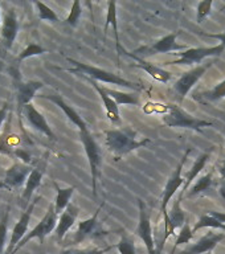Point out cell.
I'll return each instance as SVG.
<instances>
[{
	"instance_id": "21",
	"label": "cell",
	"mask_w": 225,
	"mask_h": 254,
	"mask_svg": "<svg viewBox=\"0 0 225 254\" xmlns=\"http://www.w3.org/2000/svg\"><path fill=\"white\" fill-rule=\"evenodd\" d=\"M77 217H78V208L73 205V204H69L67 209L61 213L59 222H57V226H56L55 233L56 237H57V241H63L64 237L69 232V229L75 225Z\"/></svg>"
},
{
	"instance_id": "22",
	"label": "cell",
	"mask_w": 225,
	"mask_h": 254,
	"mask_svg": "<svg viewBox=\"0 0 225 254\" xmlns=\"http://www.w3.org/2000/svg\"><path fill=\"white\" fill-rule=\"evenodd\" d=\"M85 78L89 81V82L93 85V87L95 89V91L98 93L99 97H101V99H102V103L103 106H105V110H106V114H107V118L110 119L111 123H114V125H121V114H119V109H118V105L113 101V99L109 97V95L105 93V90H103L102 86H99L98 83H97V81H94V79H90L87 78V77H85Z\"/></svg>"
},
{
	"instance_id": "6",
	"label": "cell",
	"mask_w": 225,
	"mask_h": 254,
	"mask_svg": "<svg viewBox=\"0 0 225 254\" xmlns=\"http://www.w3.org/2000/svg\"><path fill=\"white\" fill-rule=\"evenodd\" d=\"M224 51L225 47L223 44L208 48H188L187 51L179 53L180 59L167 64H170V65H192V64L202 63L207 57H219L222 53H224Z\"/></svg>"
},
{
	"instance_id": "12",
	"label": "cell",
	"mask_w": 225,
	"mask_h": 254,
	"mask_svg": "<svg viewBox=\"0 0 225 254\" xmlns=\"http://www.w3.org/2000/svg\"><path fill=\"white\" fill-rule=\"evenodd\" d=\"M139 206V222L138 228L135 233L138 234L139 237L142 238L143 244L146 246L147 253L149 254H156V249H155L154 237H152V226H151V221L149 214L146 212V206L142 200H138Z\"/></svg>"
},
{
	"instance_id": "25",
	"label": "cell",
	"mask_w": 225,
	"mask_h": 254,
	"mask_svg": "<svg viewBox=\"0 0 225 254\" xmlns=\"http://www.w3.org/2000/svg\"><path fill=\"white\" fill-rule=\"evenodd\" d=\"M103 90L117 105H133V106L141 105V98L137 93H125V91L113 90L107 87H103Z\"/></svg>"
},
{
	"instance_id": "15",
	"label": "cell",
	"mask_w": 225,
	"mask_h": 254,
	"mask_svg": "<svg viewBox=\"0 0 225 254\" xmlns=\"http://www.w3.org/2000/svg\"><path fill=\"white\" fill-rule=\"evenodd\" d=\"M44 86L41 81H28L24 82L21 81L19 75H17V81H16V99H17V107H19V114H21L24 106H27L31 103L36 93Z\"/></svg>"
},
{
	"instance_id": "8",
	"label": "cell",
	"mask_w": 225,
	"mask_h": 254,
	"mask_svg": "<svg viewBox=\"0 0 225 254\" xmlns=\"http://www.w3.org/2000/svg\"><path fill=\"white\" fill-rule=\"evenodd\" d=\"M212 61H208V63L203 64V65H198L194 69H191L187 73L180 77V78L174 83V90L175 93L179 95V101H183L184 97L188 94V91L192 89V87L196 85L199 79L202 78L203 75L206 74V71L212 66Z\"/></svg>"
},
{
	"instance_id": "17",
	"label": "cell",
	"mask_w": 225,
	"mask_h": 254,
	"mask_svg": "<svg viewBox=\"0 0 225 254\" xmlns=\"http://www.w3.org/2000/svg\"><path fill=\"white\" fill-rule=\"evenodd\" d=\"M103 205H105V201L101 202V205L97 208V210H95L94 214L90 218L78 222V226H77V230H75V238H73V244L75 245L81 244L86 238L97 234V232H98V214L103 208Z\"/></svg>"
},
{
	"instance_id": "37",
	"label": "cell",
	"mask_w": 225,
	"mask_h": 254,
	"mask_svg": "<svg viewBox=\"0 0 225 254\" xmlns=\"http://www.w3.org/2000/svg\"><path fill=\"white\" fill-rule=\"evenodd\" d=\"M8 218H9V213H8V209H7L5 210V213L3 214L1 220H0V254H3L4 246H5V241H7Z\"/></svg>"
},
{
	"instance_id": "36",
	"label": "cell",
	"mask_w": 225,
	"mask_h": 254,
	"mask_svg": "<svg viewBox=\"0 0 225 254\" xmlns=\"http://www.w3.org/2000/svg\"><path fill=\"white\" fill-rule=\"evenodd\" d=\"M212 5H214V0H206V1H200L198 4V9H196V21H198V24H202L203 20L210 15Z\"/></svg>"
},
{
	"instance_id": "9",
	"label": "cell",
	"mask_w": 225,
	"mask_h": 254,
	"mask_svg": "<svg viewBox=\"0 0 225 254\" xmlns=\"http://www.w3.org/2000/svg\"><path fill=\"white\" fill-rule=\"evenodd\" d=\"M41 197H36L33 201H31V204L28 205L27 209H24V212L20 216L19 221L16 222L15 226H13V229H12L11 233V240H9V244L7 246V250H5V253L4 254H12L13 253V250L16 249V246L19 245L21 240L25 237V234H27L28 230V225H29V221H31L32 213H33V210H35V206L37 204Z\"/></svg>"
},
{
	"instance_id": "28",
	"label": "cell",
	"mask_w": 225,
	"mask_h": 254,
	"mask_svg": "<svg viewBox=\"0 0 225 254\" xmlns=\"http://www.w3.org/2000/svg\"><path fill=\"white\" fill-rule=\"evenodd\" d=\"M212 184H214V168H212L208 174L204 175L203 178L199 179L198 182H196V184L190 190V192L187 194V197L191 198L194 197V196H196V194L203 193V192L211 190Z\"/></svg>"
},
{
	"instance_id": "16",
	"label": "cell",
	"mask_w": 225,
	"mask_h": 254,
	"mask_svg": "<svg viewBox=\"0 0 225 254\" xmlns=\"http://www.w3.org/2000/svg\"><path fill=\"white\" fill-rule=\"evenodd\" d=\"M32 172V168L28 164H24L23 162L13 163L7 171H5V179L4 183L7 184L8 190L11 188H19L21 186H25L27 179Z\"/></svg>"
},
{
	"instance_id": "35",
	"label": "cell",
	"mask_w": 225,
	"mask_h": 254,
	"mask_svg": "<svg viewBox=\"0 0 225 254\" xmlns=\"http://www.w3.org/2000/svg\"><path fill=\"white\" fill-rule=\"evenodd\" d=\"M81 13H82V8H81V3H79L78 0H75L73 4H72L71 12H69V15L65 19V23L68 25H71V27H75L79 21V17H81Z\"/></svg>"
},
{
	"instance_id": "3",
	"label": "cell",
	"mask_w": 225,
	"mask_h": 254,
	"mask_svg": "<svg viewBox=\"0 0 225 254\" xmlns=\"http://www.w3.org/2000/svg\"><path fill=\"white\" fill-rule=\"evenodd\" d=\"M163 123L168 127H180V128H188V130L198 131V132H202L204 127L212 126V122L195 118L178 105H168L167 114L163 115Z\"/></svg>"
},
{
	"instance_id": "41",
	"label": "cell",
	"mask_w": 225,
	"mask_h": 254,
	"mask_svg": "<svg viewBox=\"0 0 225 254\" xmlns=\"http://www.w3.org/2000/svg\"><path fill=\"white\" fill-rule=\"evenodd\" d=\"M203 36H207V37H212V39L220 40V43L225 47V32L223 33H203Z\"/></svg>"
},
{
	"instance_id": "32",
	"label": "cell",
	"mask_w": 225,
	"mask_h": 254,
	"mask_svg": "<svg viewBox=\"0 0 225 254\" xmlns=\"http://www.w3.org/2000/svg\"><path fill=\"white\" fill-rule=\"evenodd\" d=\"M192 238H194V232L191 229L190 222L186 221L184 226H183L180 232H179L178 237H176V241L174 244V249L171 250L170 254H175V250L178 249L179 246L182 245V244H188V242L192 241Z\"/></svg>"
},
{
	"instance_id": "23",
	"label": "cell",
	"mask_w": 225,
	"mask_h": 254,
	"mask_svg": "<svg viewBox=\"0 0 225 254\" xmlns=\"http://www.w3.org/2000/svg\"><path fill=\"white\" fill-rule=\"evenodd\" d=\"M107 25L113 27L115 37V49L118 53V57L123 53V48L119 43V35H118V19H117V3L115 1H109L107 3V13H106V23H105V33L107 31Z\"/></svg>"
},
{
	"instance_id": "10",
	"label": "cell",
	"mask_w": 225,
	"mask_h": 254,
	"mask_svg": "<svg viewBox=\"0 0 225 254\" xmlns=\"http://www.w3.org/2000/svg\"><path fill=\"white\" fill-rule=\"evenodd\" d=\"M47 164H48V154L45 155V158L41 160V162L35 167V168H32V172L29 174L27 179V183H25V186H24L23 193H21V197H20V204L23 208L27 209L28 205L31 204V197L33 192H35L37 188L41 184V180H43V176L45 174V170H47Z\"/></svg>"
},
{
	"instance_id": "19",
	"label": "cell",
	"mask_w": 225,
	"mask_h": 254,
	"mask_svg": "<svg viewBox=\"0 0 225 254\" xmlns=\"http://www.w3.org/2000/svg\"><path fill=\"white\" fill-rule=\"evenodd\" d=\"M225 238V233H215V232H208L206 236H203L196 244L190 246L188 249L183 250L179 254H203L207 252H211L215 249L218 244Z\"/></svg>"
},
{
	"instance_id": "29",
	"label": "cell",
	"mask_w": 225,
	"mask_h": 254,
	"mask_svg": "<svg viewBox=\"0 0 225 254\" xmlns=\"http://www.w3.org/2000/svg\"><path fill=\"white\" fill-rule=\"evenodd\" d=\"M202 228H214V229H222L223 232H225L224 222L219 221L218 218L214 217V216L210 213L204 214V216H202V217H200V220H199V221L195 224L192 232H194V234H195L199 229H202Z\"/></svg>"
},
{
	"instance_id": "33",
	"label": "cell",
	"mask_w": 225,
	"mask_h": 254,
	"mask_svg": "<svg viewBox=\"0 0 225 254\" xmlns=\"http://www.w3.org/2000/svg\"><path fill=\"white\" fill-rule=\"evenodd\" d=\"M47 49L39 44L36 43H31L28 44L27 48H24L23 51L20 52L19 57H17V61H23V60H27L29 57H33V56H40L44 55V53H47Z\"/></svg>"
},
{
	"instance_id": "31",
	"label": "cell",
	"mask_w": 225,
	"mask_h": 254,
	"mask_svg": "<svg viewBox=\"0 0 225 254\" xmlns=\"http://www.w3.org/2000/svg\"><path fill=\"white\" fill-rule=\"evenodd\" d=\"M114 248L118 250L119 254H137L134 240H133L125 230H122V233H121V240H119V242L114 246Z\"/></svg>"
},
{
	"instance_id": "34",
	"label": "cell",
	"mask_w": 225,
	"mask_h": 254,
	"mask_svg": "<svg viewBox=\"0 0 225 254\" xmlns=\"http://www.w3.org/2000/svg\"><path fill=\"white\" fill-rule=\"evenodd\" d=\"M33 4L37 7L40 20H47V21H52V23L59 21V16L56 15V12L51 7H48L47 4H44L43 1H35Z\"/></svg>"
},
{
	"instance_id": "45",
	"label": "cell",
	"mask_w": 225,
	"mask_h": 254,
	"mask_svg": "<svg viewBox=\"0 0 225 254\" xmlns=\"http://www.w3.org/2000/svg\"><path fill=\"white\" fill-rule=\"evenodd\" d=\"M0 25H1V17H0Z\"/></svg>"
},
{
	"instance_id": "43",
	"label": "cell",
	"mask_w": 225,
	"mask_h": 254,
	"mask_svg": "<svg viewBox=\"0 0 225 254\" xmlns=\"http://www.w3.org/2000/svg\"><path fill=\"white\" fill-rule=\"evenodd\" d=\"M219 172H220V176H222L223 180H225V160L222 163V166L219 167Z\"/></svg>"
},
{
	"instance_id": "13",
	"label": "cell",
	"mask_w": 225,
	"mask_h": 254,
	"mask_svg": "<svg viewBox=\"0 0 225 254\" xmlns=\"http://www.w3.org/2000/svg\"><path fill=\"white\" fill-rule=\"evenodd\" d=\"M20 115H23L28 125L31 127H33L36 131H39V132L44 134L45 136H48L51 140L56 142V135L55 132L52 131L49 123L47 122L45 117H44L32 103L27 105V106H24L23 111H21V114Z\"/></svg>"
},
{
	"instance_id": "30",
	"label": "cell",
	"mask_w": 225,
	"mask_h": 254,
	"mask_svg": "<svg viewBox=\"0 0 225 254\" xmlns=\"http://www.w3.org/2000/svg\"><path fill=\"white\" fill-rule=\"evenodd\" d=\"M200 95L202 98H199V101L206 99V101H210V102H216V101H220V99L225 98V79L222 81L220 83H218L214 89H211L208 91H203L202 94H196Z\"/></svg>"
},
{
	"instance_id": "4",
	"label": "cell",
	"mask_w": 225,
	"mask_h": 254,
	"mask_svg": "<svg viewBox=\"0 0 225 254\" xmlns=\"http://www.w3.org/2000/svg\"><path fill=\"white\" fill-rule=\"evenodd\" d=\"M79 139L82 142L83 150L86 152L87 162L90 166V174H91V190H93V196H97V180L99 176V167L102 162V152L101 148L93 138L89 130L79 131Z\"/></svg>"
},
{
	"instance_id": "40",
	"label": "cell",
	"mask_w": 225,
	"mask_h": 254,
	"mask_svg": "<svg viewBox=\"0 0 225 254\" xmlns=\"http://www.w3.org/2000/svg\"><path fill=\"white\" fill-rule=\"evenodd\" d=\"M15 154L19 156V159H21V162H23L24 164H29V162H31V156H29L28 152H25V151L21 150V148H17V150L15 151Z\"/></svg>"
},
{
	"instance_id": "24",
	"label": "cell",
	"mask_w": 225,
	"mask_h": 254,
	"mask_svg": "<svg viewBox=\"0 0 225 254\" xmlns=\"http://www.w3.org/2000/svg\"><path fill=\"white\" fill-rule=\"evenodd\" d=\"M210 158H211L210 152H203V154L199 155V158L195 160L194 166L191 167L190 172L187 174L186 183H184V186H183V190H180L183 194H184V192H186V190H188V188H190V186L192 184V182H194L195 179H196V176H198V175L200 174L203 170H204V167H206L207 162L210 160Z\"/></svg>"
},
{
	"instance_id": "2",
	"label": "cell",
	"mask_w": 225,
	"mask_h": 254,
	"mask_svg": "<svg viewBox=\"0 0 225 254\" xmlns=\"http://www.w3.org/2000/svg\"><path fill=\"white\" fill-rule=\"evenodd\" d=\"M67 60L75 65L73 69H68V71H71V73H77V74L83 75V77H87V78L90 79H94V81H101V82L111 83V85H118V86L131 89V90L134 91H138L142 89V86L139 83L127 81V79L122 78L121 75L115 74V73L103 70L101 67L93 66V65H89V64L79 63V61H75V60L69 59V57Z\"/></svg>"
},
{
	"instance_id": "5",
	"label": "cell",
	"mask_w": 225,
	"mask_h": 254,
	"mask_svg": "<svg viewBox=\"0 0 225 254\" xmlns=\"http://www.w3.org/2000/svg\"><path fill=\"white\" fill-rule=\"evenodd\" d=\"M57 222H59V214L56 213L55 209V202L53 204H49V208H48L47 213L44 214V217L41 218V221L37 224V225L31 230V232H28L25 234V237L21 240L19 245L16 246V249L13 250V253H17V250H20L23 246H25L28 244V241H31L33 238H37L40 241V244H44V240L47 236L56 230V226H57Z\"/></svg>"
},
{
	"instance_id": "7",
	"label": "cell",
	"mask_w": 225,
	"mask_h": 254,
	"mask_svg": "<svg viewBox=\"0 0 225 254\" xmlns=\"http://www.w3.org/2000/svg\"><path fill=\"white\" fill-rule=\"evenodd\" d=\"M190 154H191V148H188V150L184 152V155H183L182 160L179 162L178 167L175 168V171L171 174L168 180H167L166 186H164V190H163V193H162V205H160L162 214L168 213L167 206H168V204H170L171 198L174 197V194L176 193V190H178L182 186H184V183H186V179H183L182 176V170Z\"/></svg>"
},
{
	"instance_id": "26",
	"label": "cell",
	"mask_w": 225,
	"mask_h": 254,
	"mask_svg": "<svg viewBox=\"0 0 225 254\" xmlns=\"http://www.w3.org/2000/svg\"><path fill=\"white\" fill-rule=\"evenodd\" d=\"M56 190H57V196H56L55 201V209L56 213H63L64 210L67 209L69 204H71V198L75 193V187H68V188H60L57 183H53Z\"/></svg>"
},
{
	"instance_id": "18",
	"label": "cell",
	"mask_w": 225,
	"mask_h": 254,
	"mask_svg": "<svg viewBox=\"0 0 225 254\" xmlns=\"http://www.w3.org/2000/svg\"><path fill=\"white\" fill-rule=\"evenodd\" d=\"M123 53H125L127 57H130V59L137 61V64H134V66L143 69V70L146 71L147 74H150L152 78L159 81V82L167 83L171 79V77H172V74H171L170 71L164 70L163 67L158 66V65H155V64L149 63V61L143 60L142 57H139V56L134 55V53H129V52H125V51H123Z\"/></svg>"
},
{
	"instance_id": "38",
	"label": "cell",
	"mask_w": 225,
	"mask_h": 254,
	"mask_svg": "<svg viewBox=\"0 0 225 254\" xmlns=\"http://www.w3.org/2000/svg\"><path fill=\"white\" fill-rule=\"evenodd\" d=\"M110 249L111 246L106 248V249H97V248H91V249H68L61 254H105Z\"/></svg>"
},
{
	"instance_id": "11",
	"label": "cell",
	"mask_w": 225,
	"mask_h": 254,
	"mask_svg": "<svg viewBox=\"0 0 225 254\" xmlns=\"http://www.w3.org/2000/svg\"><path fill=\"white\" fill-rule=\"evenodd\" d=\"M176 36L178 33H170L166 35L162 39H159L158 41H155L151 47H143L138 49L134 53H143L145 56H152L156 53H172V52H184L187 51V48L184 45L176 43Z\"/></svg>"
},
{
	"instance_id": "39",
	"label": "cell",
	"mask_w": 225,
	"mask_h": 254,
	"mask_svg": "<svg viewBox=\"0 0 225 254\" xmlns=\"http://www.w3.org/2000/svg\"><path fill=\"white\" fill-rule=\"evenodd\" d=\"M9 109H11V105H9V102H4L3 106L0 107V128H1V126H3L4 121L7 119L8 113H9Z\"/></svg>"
},
{
	"instance_id": "1",
	"label": "cell",
	"mask_w": 225,
	"mask_h": 254,
	"mask_svg": "<svg viewBox=\"0 0 225 254\" xmlns=\"http://www.w3.org/2000/svg\"><path fill=\"white\" fill-rule=\"evenodd\" d=\"M106 136V146L110 152L114 155L115 160H121L123 156L130 154L134 150L142 148L146 144H150L151 140L145 138L138 140V132L131 127H122V128H113V130L103 131Z\"/></svg>"
},
{
	"instance_id": "27",
	"label": "cell",
	"mask_w": 225,
	"mask_h": 254,
	"mask_svg": "<svg viewBox=\"0 0 225 254\" xmlns=\"http://www.w3.org/2000/svg\"><path fill=\"white\" fill-rule=\"evenodd\" d=\"M183 196L184 194L182 192H179L178 197L175 198L174 205L171 208V212L168 213V217H170L171 222H172V225H174L175 229H182L184 224H186V213H184V210L180 208V201L183 200Z\"/></svg>"
},
{
	"instance_id": "44",
	"label": "cell",
	"mask_w": 225,
	"mask_h": 254,
	"mask_svg": "<svg viewBox=\"0 0 225 254\" xmlns=\"http://www.w3.org/2000/svg\"><path fill=\"white\" fill-rule=\"evenodd\" d=\"M0 188H8V187H7V184H5V183H4V182H0Z\"/></svg>"
},
{
	"instance_id": "20",
	"label": "cell",
	"mask_w": 225,
	"mask_h": 254,
	"mask_svg": "<svg viewBox=\"0 0 225 254\" xmlns=\"http://www.w3.org/2000/svg\"><path fill=\"white\" fill-rule=\"evenodd\" d=\"M41 98H45L48 99V101H51V102H53L55 105H57V106L61 109V110L65 113V115H67L68 118H69V121H71L73 125H75V127H78L79 131H83V130H87V126L86 123H85V121H83L82 118H81V115L77 113V111L73 109L72 106H69L65 101H64V98L61 97L60 94H48V95H40Z\"/></svg>"
},
{
	"instance_id": "14",
	"label": "cell",
	"mask_w": 225,
	"mask_h": 254,
	"mask_svg": "<svg viewBox=\"0 0 225 254\" xmlns=\"http://www.w3.org/2000/svg\"><path fill=\"white\" fill-rule=\"evenodd\" d=\"M19 33V20L17 15L13 8H9L1 20V25H0V36L3 40V45L5 49H11L13 43H15L16 36Z\"/></svg>"
},
{
	"instance_id": "42",
	"label": "cell",
	"mask_w": 225,
	"mask_h": 254,
	"mask_svg": "<svg viewBox=\"0 0 225 254\" xmlns=\"http://www.w3.org/2000/svg\"><path fill=\"white\" fill-rule=\"evenodd\" d=\"M219 193H220V196L224 198V201H225V180H222V183H220V187H219Z\"/></svg>"
}]
</instances>
